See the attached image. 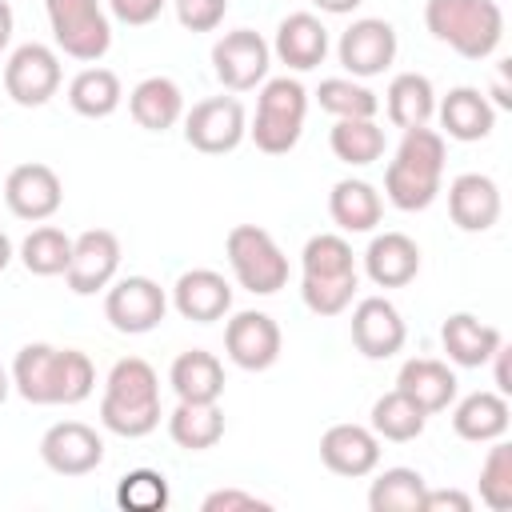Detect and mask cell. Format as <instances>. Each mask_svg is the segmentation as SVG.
<instances>
[{"label": "cell", "mask_w": 512, "mask_h": 512, "mask_svg": "<svg viewBox=\"0 0 512 512\" xmlns=\"http://www.w3.org/2000/svg\"><path fill=\"white\" fill-rule=\"evenodd\" d=\"M444 180V132L420 124L404 128L396 156L384 168V196L400 212H424L440 196Z\"/></svg>", "instance_id": "cell-1"}, {"label": "cell", "mask_w": 512, "mask_h": 512, "mask_svg": "<svg viewBox=\"0 0 512 512\" xmlns=\"http://www.w3.org/2000/svg\"><path fill=\"white\" fill-rule=\"evenodd\" d=\"M100 424L124 440H140L160 424V380L156 368L140 356L112 364L100 396Z\"/></svg>", "instance_id": "cell-2"}, {"label": "cell", "mask_w": 512, "mask_h": 512, "mask_svg": "<svg viewBox=\"0 0 512 512\" xmlns=\"http://www.w3.org/2000/svg\"><path fill=\"white\" fill-rule=\"evenodd\" d=\"M424 24L464 60H488L504 40V12L496 0H428Z\"/></svg>", "instance_id": "cell-3"}, {"label": "cell", "mask_w": 512, "mask_h": 512, "mask_svg": "<svg viewBox=\"0 0 512 512\" xmlns=\"http://www.w3.org/2000/svg\"><path fill=\"white\" fill-rule=\"evenodd\" d=\"M304 112H308V92L292 76H272L260 84L256 96V116H252V144L268 156H284L300 144L304 132Z\"/></svg>", "instance_id": "cell-4"}, {"label": "cell", "mask_w": 512, "mask_h": 512, "mask_svg": "<svg viewBox=\"0 0 512 512\" xmlns=\"http://www.w3.org/2000/svg\"><path fill=\"white\" fill-rule=\"evenodd\" d=\"M232 276L244 292L252 296H272L288 284V256L280 252V244L272 240V232L256 228V224H236L224 240Z\"/></svg>", "instance_id": "cell-5"}, {"label": "cell", "mask_w": 512, "mask_h": 512, "mask_svg": "<svg viewBox=\"0 0 512 512\" xmlns=\"http://www.w3.org/2000/svg\"><path fill=\"white\" fill-rule=\"evenodd\" d=\"M44 12L64 56L96 64L112 48V24L100 0H44Z\"/></svg>", "instance_id": "cell-6"}, {"label": "cell", "mask_w": 512, "mask_h": 512, "mask_svg": "<svg viewBox=\"0 0 512 512\" xmlns=\"http://www.w3.org/2000/svg\"><path fill=\"white\" fill-rule=\"evenodd\" d=\"M272 48L252 28H232L212 44V72L228 92H252L268 80Z\"/></svg>", "instance_id": "cell-7"}, {"label": "cell", "mask_w": 512, "mask_h": 512, "mask_svg": "<svg viewBox=\"0 0 512 512\" xmlns=\"http://www.w3.org/2000/svg\"><path fill=\"white\" fill-rule=\"evenodd\" d=\"M244 136H248V120H244V104L236 96H208V100L192 104V112H184V140L196 152L224 156V152L240 148Z\"/></svg>", "instance_id": "cell-8"}, {"label": "cell", "mask_w": 512, "mask_h": 512, "mask_svg": "<svg viewBox=\"0 0 512 512\" xmlns=\"http://www.w3.org/2000/svg\"><path fill=\"white\" fill-rule=\"evenodd\" d=\"M168 312V296L152 276H124L104 292V320L124 336L152 332Z\"/></svg>", "instance_id": "cell-9"}, {"label": "cell", "mask_w": 512, "mask_h": 512, "mask_svg": "<svg viewBox=\"0 0 512 512\" xmlns=\"http://www.w3.org/2000/svg\"><path fill=\"white\" fill-rule=\"evenodd\" d=\"M60 88V56L48 44H20L4 64V92L20 108H40Z\"/></svg>", "instance_id": "cell-10"}, {"label": "cell", "mask_w": 512, "mask_h": 512, "mask_svg": "<svg viewBox=\"0 0 512 512\" xmlns=\"http://www.w3.org/2000/svg\"><path fill=\"white\" fill-rule=\"evenodd\" d=\"M336 56H340V64L348 68L352 80L380 76V72L396 60V28H392L388 20H380V16L352 20V24L340 32Z\"/></svg>", "instance_id": "cell-11"}, {"label": "cell", "mask_w": 512, "mask_h": 512, "mask_svg": "<svg viewBox=\"0 0 512 512\" xmlns=\"http://www.w3.org/2000/svg\"><path fill=\"white\" fill-rule=\"evenodd\" d=\"M120 268V240L108 228H88L72 240V260L64 268V280L76 296H96L116 280Z\"/></svg>", "instance_id": "cell-12"}, {"label": "cell", "mask_w": 512, "mask_h": 512, "mask_svg": "<svg viewBox=\"0 0 512 512\" xmlns=\"http://www.w3.org/2000/svg\"><path fill=\"white\" fill-rule=\"evenodd\" d=\"M280 324L268 316V312H236L228 324H224V352L236 368L244 372H264L280 360Z\"/></svg>", "instance_id": "cell-13"}, {"label": "cell", "mask_w": 512, "mask_h": 512, "mask_svg": "<svg viewBox=\"0 0 512 512\" xmlns=\"http://www.w3.org/2000/svg\"><path fill=\"white\" fill-rule=\"evenodd\" d=\"M40 460L56 476H88L104 460V440L80 420H60L40 436Z\"/></svg>", "instance_id": "cell-14"}, {"label": "cell", "mask_w": 512, "mask_h": 512, "mask_svg": "<svg viewBox=\"0 0 512 512\" xmlns=\"http://www.w3.org/2000/svg\"><path fill=\"white\" fill-rule=\"evenodd\" d=\"M4 204H8L12 216L40 224V220L60 212L64 184H60V176L48 164H36V160L32 164H16L8 172V180H4Z\"/></svg>", "instance_id": "cell-15"}, {"label": "cell", "mask_w": 512, "mask_h": 512, "mask_svg": "<svg viewBox=\"0 0 512 512\" xmlns=\"http://www.w3.org/2000/svg\"><path fill=\"white\" fill-rule=\"evenodd\" d=\"M408 340V328L396 312L392 300L384 296H364L356 308H352V344L360 356L368 360H388L404 348Z\"/></svg>", "instance_id": "cell-16"}, {"label": "cell", "mask_w": 512, "mask_h": 512, "mask_svg": "<svg viewBox=\"0 0 512 512\" xmlns=\"http://www.w3.org/2000/svg\"><path fill=\"white\" fill-rule=\"evenodd\" d=\"M320 460L336 476H368L380 464V436L364 424H332L320 436Z\"/></svg>", "instance_id": "cell-17"}, {"label": "cell", "mask_w": 512, "mask_h": 512, "mask_svg": "<svg viewBox=\"0 0 512 512\" xmlns=\"http://www.w3.org/2000/svg\"><path fill=\"white\" fill-rule=\"evenodd\" d=\"M172 308L184 316V320H196V324H216L228 316L232 308V284L212 272V268H192V272H180V280L172 284Z\"/></svg>", "instance_id": "cell-18"}, {"label": "cell", "mask_w": 512, "mask_h": 512, "mask_svg": "<svg viewBox=\"0 0 512 512\" xmlns=\"http://www.w3.org/2000/svg\"><path fill=\"white\" fill-rule=\"evenodd\" d=\"M448 216L460 232H488L500 220V188L484 172H460L448 184Z\"/></svg>", "instance_id": "cell-19"}, {"label": "cell", "mask_w": 512, "mask_h": 512, "mask_svg": "<svg viewBox=\"0 0 512 512\" xmlns=\"http://www.w3.org/2000/svg\"><path fill=\"white\" fill-rule=\"evenodd\" d=\"M364 272L376 288H404L416 280L420 272V248L412 236L404 232H380L372 236L368 252H364Z\"/></svg>", "instance_id": "cell-20"}, {"label": "cell", "mask_w": 512, "mask_h": 512, "mask_svg": "<svg viewBox=\"0 0 512 512\" xmlns=\"http://www.w3.org/2000/svg\"><path fill=\"white\" fill-rule=\"evenodd\" d=\"M272 52H276L280 64H288L292 72H312V68L324 64V56H328V28H324L320 16H312V12H292V16L280 20Z\"/></svg>", "instance_id": "cell-21"}, {"label": "cell", "mask_w": 512, "mask_h": 512, "mask_svg": "<svg viewBox=\"0 0 512 512\" xmlns=\"http://www.w3.org/2000/svg\"><path fill=\"white\" fill-rule=\"evenodd\" d=\"M436 116H440V128L460 140V144H472V140H484L492 128H496V108L488 104V96L472 84H460L452 88L440 104H436Z\"/></svg>", "instance_id": "cell-22"}, {"label": "cell", "mask_w": 512, "mask_h": 512, "mask_svg": "<svg viewBox=\"0 0 512 512\" xmlns=\"http://www.w3.org/2000/svg\"><path fill=\"white\" fill-rule=\"evenodd\" d=\"M440 344H444V352H448L452 364H460V368H484L492 360V352L504 344V336L492 324L476 320L472 312H452L440 324Z\"/></svg>", "instance_id": "cell-23"}, {"label": "cell", "mask_w": 512, "mask_h": 512, "mask_svg": "<svg viewBox=\"0 0 512 512\" xmlns=\"http://www.w3.org/2000/svg\"><path fill=\"white\" fill-rule=\"evenodd\" d=\"M396 388L404 396H412L428 416L432 412H444L452 400H456V372L444 364V360H432V356H412L400 364V376H396Z\"/></svg>", "instance_id": "cell-24"}, {"label": "cell", "mask_w": 512, "mask_h": 512, "mask_svg": "<svg viewBox=\"0 0 512 512\" xmlns=\"http://www.w3.org/2000/svg\"><path fill=\"white\" fill-rule=\"evenodd\" d=\"M508 396L500 392H468L456 408H452V432L460 440H472V444H492L508 432Z\"/></svg>", "instance_id": "cell-25"}, {"label": "cell", "mask_w": 512, "mask_h": 512, "mask_svg": "<svg viewBox=\"0 0 512 512\" xmlns=\"http://www.w3.org/2000/svg\"><path fill=\"white\" fill-rule=\"evenodd\" d=\"M128 112L140 128L148 132H168L180 116H184V92L176 80L168 76H144L132 92H128Z\"/></svg>", "instance_id": "cell-26"}, {"label": "cell", "mask_w": 512, "mask_h": 512, "mask_svg": "<svg viewBox=\"0 0 512 512\" xmlns=\"http://www.w3.org/2000/svg\"><path fill=\"white\" fill-rule=\"evenodd\" d=\"M168 384H172V392H176L180 400L212 404V400H220V392H224V364H220L212 352H204V348H188V352H180V356L172 360Z\"/></svg>", "instance_id": "cell-27"}, {"label": "cell", "mask_w": 512, "mask_h": 512, "mask_svg": "<svg viewBox=\"0 0 512 512\" xmlns=\"http://www.w3.org/2000/svg\"><path fill=\"white\" fill-rule=\"evenodd\" d=\"M328 216L340 232H372L384 216V204L368 180H336L328 192Z\"/></svg>", "instance_id": "cell-28"}, {"label": "cell", "mask_w": 512, "mask_h": 512, "mask_svg": "<svg viewBox=\"0 0 512 512\" xmlns=\"http://www.w3.org/2000/svg\"><path fill=\"white\" fill-rule=\"evenodd\" d=\"M384 112L396 128H420L436 116V88L428 76L420 72H400L392 76L388 92H384Z\"/></svg>", "instance_id": "cell-29"}, {"label": "cell", "mask_w": 512, "mask_h": 512, "mask_svg": "<svg viewBox=\"0 0 512 512\" xmlns=\"http://www.w3.org/2000/svg\"><path fill=\"white\" fill-rule=\"evenodd\" d=\"M168 436L188 448V452H204V448H216L220 436H224V412L220 404H200V400H180L168 416Z\"/></svg>", "instance_id": "cell-30"}, {"label": "cell", "mask_w": 512, "mask_h": 512, "mask_svg": "<svg viewBox=\"0 0 512 512\" xmlns=\"http://www.w3.org/2000/svg\"><path fill=\"white\" fill-rule=\"evenodd\" d=\"M124 100V88H120V76L112 68H84L72 76L68 84V104L72 112L88 116V120H104L120 108Z\"/></svg>", "instance_id": "cell-31"}, {"label": "cell", "mask_w": 512, "mask_h": 512, "mask_svg": "<svg viewBox=\"0 0 512 512\" xmlns=\"http://www.w3.org/2000/svg\"><path fill=\"white\" fill-rule=\"evenodd\" d=\"M56 352L52 344H24L12 360V388L28 404H52L56 388Z\"/></svg>", "instance_id": "cell-32"}, {"label": "cell", "mask_w": 512, "mask_h": 512, "mask_svg": "<svg viewBox=\"0 0 512 512\" xmlns=\"http://www.w3.org/2000/svg\"><path fill=\"white\" fill-rule=\"evenodd\" d=\"M424 424H428V412H424L412 396H404L400 388L384 392V396L372 404V432H376L380 440L408 444V440H416V436L424 432Z\"/></svg>", "instance_id": "cell-33"}, {"label": "cell", "mask_w": 512, "mask_h": 512, "mask_svg": "<svg viewBox=\"0 0 512 512\" xmlns=\"http://www.w3.org/2000/svg\"><path fill=\"white\" fill-rule=\"evenodd\" d=\"M424 492H428V480L416 472V468H384L372 488H368V508L372 512H420L424 504Z\"/></svg>", "instance_id": "cell-34"}, {"label": "cell", "mask_w": 512, "mask_h": 512, "mask_svg": "<svg viewBox=\"0 0 512 512\" xmlns=\"http://www.w3.org/2000/svg\"><path fill=\"white\" fill-rule=\"evenodd\" d=\"M328 144H332L336 160L364 168L384 156V128L376 120H336L328 132Z\"/></svg>", "instance_id": "cell-35"}, {"label": "cell", "mask_w": 512, "mask_h": 512, "mask_svg": "<svg viewBox=\"0 0 512 512\" xmlns=\"http://www.w3.org/2000/svg\"><path fill=\"white\" fill-rule=\"evenodd\" d=\"M316 100L324 112H332L336 120H372L380 112V100L372 88H364L352 76H328L316 88Z\"/></svg>", "instance_id": "cell-36"}, {"label": "cell", "mask_w": 512, "mask_h": 512, "mask_svg": "<svg viewBox=\"0 0 512 512\" xmlns=\"http://www.w3.org/2000/svg\"><path fill=\"white\" fill-rule=\"evenodd\" d=\"M20 260L32 276H64L68 260H72V236H64L52 224H40L24 236L20 244Z\"/></svg>", "instance_id": "cell-37"}, {"label": "cell", "mask_w": 512, "mask_h": 512, "mask_svg": "<svg viewBox=\"0 0 512 512\" xmlns=\"http://www.w3.org/2000/svg\"><path fill=\"white\" fill-rule=\"evenodd\" d=\"M300 272L312 280H332V276H352L356 272V256L352 244L336 232H316L304 252H300Z\"/></svg>", "instance_id": "cell-38"}, {"label": "cell", "mask_w": 512, "mask_h": 512, "mask_svg": "<svg viewBox=\"0 0 512 512\" xmlns=\"http://www.w3.org/2000/svg\"><path fill=\"white\" fill-rule=\"evenodd\" d=\"M168 500H172L168 480H164V472H156V468H132V472H124L120 484H116V504H120L124 512H164Z\"/></svg>", "instance_id": "cell-39"}, {"label": "cell", "mask_w": 512, "mask_h": 512, "mask_svg": "<svg viewBox=\"0 0 512 512\" xmlns=\"http://www.w3.org/2000/svg\"><path fill=\"white\" fill-rule=\"evenodd\" d=\"M96 384V368L80 348H60L56 352V388H52V404H80L92 396Z\"/></svg>", "instance_id": "cell-40"}, {"label": "cell", "mask_w": 512, "mask_h": 512, "mask_svg": "<svg viewBox=\"0 0 512 512\" xmlns=\"http://www.w3.org/2000/svg\"><path fill=\"white\" fill-rule=\"evenodd\" d=\"M480 500L492 512L512 508V444H504V440H492V448L480 464Z\"/></svg>", "instance_id": "cell-41"}, {"label": "cell", "mask_w": 512, "mask_h": 512, "mask_svg": "<svg viewBox=\"0 0 512 512\" xmlns=\"http://www.w3.org/2000/svg\"><path fill=\"white\" fill-rule=\"evenodd\" d=\"M356 296V272L352 276H332V280H312L300 276V300L316 316H340Z\"/></svg>", "instance_id": "cell-42"}, {"label": "cell", "mask_w": 512, "mask_h": 512, "mask_svg": "<svg viewBox=\"0 0 512 512\" xmlns=\"http://www.w3.org/2000/svg\"><path fill=\"white\" fill-rule=\"evenodd\" d=\"M172 4H176V20L188 32H216L228 12V0H172Z\"/></svg>", "instance_id": "cell-43"}, {"label": "cell", "mask_w": 512, "mask_h": 512, "mask_svg": "<svg viewBox=\"0 0 512 512\" xmlns=\"http://www.w3.org/2000/svg\"><path fill=\"white\" fill-rule=\"evenodd\" d=\"M200 508L204 512H268L272 500H264L256 492H244V488H216V492L204 496Z\"/></svg>", "instance_id": "cell-44"}, {"label": "cell", "mask_w": 512, "mask_h": 512, "mask_svg": "<svg viewBox=\"0 0 512 512\" xmlns=\"http://www.w3.org/2000/svg\"><path fill=\"white\" fill-rule=\"evenodd\" d=\"M164 4H168V0H108L112 16H116L120 24H132V28L152 24V20L164 12Z\"/></svg>", "instance_id": "cell-45"}, {"label": "cell", "mask_w": 512, "mask_h": 512, "mask_svg": "<svg viewBox=\"0 0 512 512\" xmlns=\"http://www.w3.org/2000/svg\"><path fill=\"white\" fill-rule=\"evenodd\" d=\"M420 512H472V496L460 488H428Z\"/></svg>", "instance_id": "cell-46"}, {"label": "cell", "mask_w": 512, "mask_h": 512, "mask_svg": "<svg viewBox=\"0 0 512 512\" xmlns=\"http://www.w3.org/2000/svg\"><path fill=\"white\" fill-rule=\"evenodd\" d=\"M508 356H512V348H508V344H500V348L492 352V360H488V364H496V392H500V396H508V392H512V372H508Z\"/></svg>", "instance_id": "cell-47"}, {"label": "cell", "mask_w": 512, "mask_h": 512, "mask_svg": "<svg viewBox=\"0 0 512 512\" xmlns=\"http://www.w3.org/2000/svg\"><path fill=\"white\" fill-rule=\"evenodd\" d=\"M492 96H496V104H500V108H512V88H508V64H500V72H496V84H492Z\"/></svg>", "instance_id": "cell-48"}, {"label": "cell", "mask_w": 512, "mask_h": 512, "mask_svg": "<svg viewBox=\"0 0 512 512\" xmlns=\"http://www.w3.org/2000/svg\"><path fill=\"white\" fill-rule=\"evenodd\" d=\"M12 28H16L12 4H8V0H0V52H4V48H8V40H12Z\"/></svg>", "instance_id": "cell-49"}, {"label": "cell", "mask_w": 512, "mask_h": 512, "mask_svg": "<svg viewBox=\"0 0 512 512\" xmlns=\"http://www.w3.org/2000/svg\"><path fill=\"white\" fill-rule=\"evenodd\" d=\"M320 12H332V16H348L352 8H360L364 0H312Z\"/></svg>", "instance_id": "cell-50"}, {"label": "cell", "mask_w": 512, "mask_h": 512, "mask_svg": "<svg viewBox=\"0 0 512 512\" xmlns=\"http://www.w3.org/2000/svg\"><path fill=\"white\" fill-rule=\"evenodd\" d=\"M8 264H12V240H8L4 232H0V272H4Z\"/></svg>", "instance_id": "cell-51"}, {"label": "cell", "mask_w": 512, "mask_h": 512, "mask_svg": "<svg viewBox=\"0 0 512 512\" xmlns=\"http://www.w3.org/2000/svg\"><path fill=\"white\" fill-rule=\"evenodd\" d=\"M8 392H12V372H8L4 364H0V404L8 400Z\"/></svg>", "instance_id": "cell-52"}]
</instances>
